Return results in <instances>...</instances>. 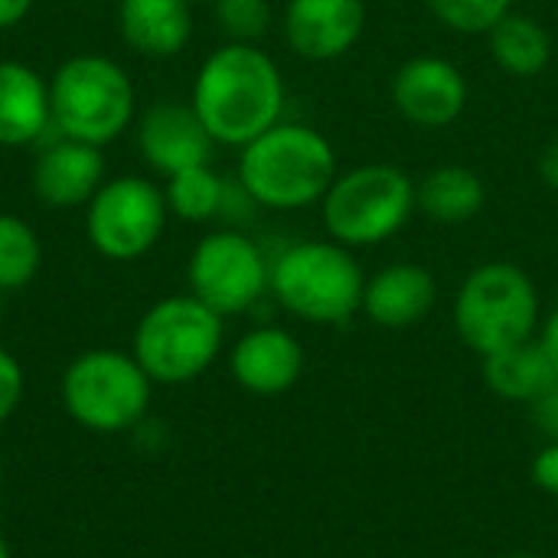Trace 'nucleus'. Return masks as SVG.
Listing matches in <instances>:
<instances>
[{
  "mask_svg": "<svg viewBox=\"0 0 558 558\" xmlns=\"http://www.w3.org/2000/svg\"><path fill=\"white\" fill-rule=\"evenodd\" d=\"M190 105L216 144L245 147L281 121L284 78L258 43H222L203 59Z\"/></svg>",
  "mask_w": 558,
  "mask_h": 558,
  "instance_id": "f257e3e1",
  "label": "nucleus"
},
{
  "mask_svg": "<svg viewBox=\"0 0 558 558\" xmlns=\"http://www.w3.org/2000/svg\"><path fill=\"white\" fill-rule=\"evenodd\" d=\"M337 150L324 131L301 121H278L239 147V183L255 206L291 213L320 206L337 177Z\"/></svg>",
  "mask_w": 558,
  "mask_h": 558,
  "instance_id": "f03ea898",
  "label": "nucleus"
},
{
  "mask_svg": "<svg viewBox=\"0 0 558 558\" xmlns=\"http://www.w3.org/2000/svg\"><path fill=\"white\" fill-rule=\"evenodd\" d=\"M366 275L353 248L333 239H304L271 258L268 291L304 324H347L360 314Z\"/></svg>",
  "mask_w": 558,
  "mask_h": 558,
  "instance_id": "7ed1b4c3",
  "label": "nucleus"
},
{
  "mask_svg": "<svg viewBox=\"0 0 558 558\" xmlns=\"http://www.w3.org/2000/svg\"><path fill=\"white\" fill-rule=\"evenodd\" d=\"M134 108V82L108 56L78 52L49 78V111L59 137L105 147L128 131Z\"/></svg>",
  "mask_w": 558,
  "mask_h": 558,
  "instance_id": "20e7f679",
  "label": "nucleus"
},
{
  "mask_svg": "<svg viewBox=\"0 0 558 558\" xmlns=\"http://www.w3.org/2000/svg\"><path fill=\"white\" fill-rule=\"evenodd\" d=\"M454 330L481 360L533 340L539 330L536 281L513 262L471 268L454 298Z\"/></svg>",
  "mask_w": 558,
  "mask_h": 558,
  "instance_id": "39448f33",
  "label": "nucleus"
},
{
  "mask_svg": "<svg viewBox=\"0 0 558 558\" xmlns=\"http://www.w3.org/2000/svg\"><path fill=\"white\" fill-rule=\"evenodd\" d=\"M415 213V180L396 163H360L337 173L320 199L327 239L347 248L389 242Z\"/></svg>",
  "mask_w": 558,
  "mask_h": 558,
  "instance_id": "423d86ee",
  "label": "nucleus"
},
{
  "mask_svg": "<svg viewBox=\"0 0 558 558\" xmlns=\"http://www.w3.org/2000/svg\"><path fill=\"white\" fill-rule=\"evenodd\" d=\"M222 350V317L193 294H173L144 311L134 330V360L157 386L199 379Z\"/></svg>",
  "mask_w": 558,
  "mask_h": 558,
  "instance_id": "0eeeda50",
  "label": "nucleus"
},
{
  "mask_svg": "<svg viewBox=\"0 0 558 558\" xmlns=\"http://www.w3.org/2000/svg\"><path fill=\"white\" fill-rule=\"evenodd\" d=\"M154 379L121 350H85L62 373V405L88 432L114 435L134 428L150 405Z\"/></svg>",
  "mask_w": 558,
  "mask_h": 558,
  "instance_id": "6e6552de",
  "label": "nucleus"
},
{
  "mask_svg": "<svg viewBox=\"0 0 558 558\" xmlns=\"http://www.w3.org/2000/svg\"><path fill=\"white\" fill-rule=\"evenodd\" d=\"M268 255L252 235L239 229H219L203 235L186 265L190 294L213 307L219 317L252 311L268 294Z\"/></svg>",
  "mask_w": 558,
  "mask_h": 558,
  "instance_id": "1a4fd4ad",
  "label": "nucleus"
},
{
  "mask_svg": "<svg viewBox=\"0 0 558 558\" xmlns=\"http://www.w3.org/2000/svg\"><path fill=\"white\" fill-rule=\"evenodd\" d=\"M167 199L147 177H114L85 206V235L101 258H144L163 235Z\"/></svg>",
  "mask_w": 558,
  "mask_h": 558,
  "instance_id": "9d476101",
  "label": "nucleus"
},
{
  "mask_svg": "<svg viewBox=\"0 0 558 558\" xmlns=\"http://www.w3.org/2000/svg\"><path fill=\"white\" fill-rule=\"evenodd\" d=\"M468 78L464 72L441 56H412L405 59L389 82L392 108L415 128L441 131L451 128L468 108Z\"/></svg>",
  "mask_w": 558,
  "mask_h": 558,
  "instance_id": "9b49d317",
  "label": "nucleus"
},
{
  "mask_svg": "<svg viewBox=\"0 0 558 558\" xmlns=\"http://www.w3.org/2000/svg\"><path fill=\"white\" fill-rule=\"evenodd\" d=\"M366 29L363 0H288L281 16L284 43L307 62L343 59Z\"/></svg>",
  "mask_w": 558,
  "mask_h": 558,
  "instance_id": "f8f14e48",
  "label": "nucleus"
},
{
  "mask_svg": "<svg viewBox=\"0 0 558 558\" xmlns=\"http://www.w3.org/2000/svg\"><path fill=\"white\" fill-rule=\"evenodd\" d=\"M137 147L147 167L163 177H173L186 167L209 163L216 141L209 137L190 101H157L141 118Z\"/></svg>",
  "mask_w": 558,
  "mask_h": 558,
  "instance_id": "ddd939ff",
  "label": "nucleus"
},
{
  "mask_svg": "<svg viewBox=\"0 0 558 558\" xmlns=\"http://www.w3.org/2000/svg\"><path fill=\"white\" fill-rule=\"evenodd\" d=\"M229 369L252 396H284L304 373V347L284 327H255L235 340Z\"/></svg>",
  "mask_w": 558,
  "mask_h": 558,
  "instance_id": "4468645a",
  "label": "nucleus"
},
{
  "mask_svg": "<svg viewBox=\"0 0 558 558\" xmlns=\"http://www.w3.org/2000/svg\"><path fill=\"white\" fill-rule=\"evenodd\" d=\"M438 304V281L418 262H392L366 278L363 304L369 324L383 330H409L422 324Z\"/></svg>",
  "mask_w": 558,
  "mask_h": 558,
  "instance_id": "2eb2a0df",
  "label": "nucleus"
},
{
  "mask_svg": "<svg viewBox=\"0 0 558 558\" xmlns=\"http://www.w3.org/2000/svg\"><path fill=\"white\" fill-rule=\"evenodd\" d=\"M105 183V157L101 147L59 137L49 144L33 163V193L39 203L52 209L88 206V199Z\"/></svg>",
  "mask_w": 558,
  "mask_h": 558,
  "instance_id": "dca6fc26",
  "label": "nucleus"
},
{
  "mask_svg": "<svg viewBox=\"0 0 558 558\" xmlns=\"http://www.w3.org/2000/svg\"><path fill=\"white\" fill-rule=\"evenodd\" d=\"M121 39L147 59H173L193 36L190 0H121L118 3Z\"/></svg>",
  "mask_w": 558,
  "mask_h": 558,
  "instance_id": "f3484780",
  "label": "nucleus"
},
{
  "mask_svg": "<svg viewBox=\"0 0 558 558\" xmlns=\"http://www.w3.org/2000/svg\"><path fill=\"white\" fill-rule=\"evenodd\" d=\"M52 128L49 82L16 62H0V147H23L39 141Z\"/></svg>",
  "mask_w": 558,
  "mask_h": 558,
  "instance_id": "a211bd4d",
  "label": "nucleus"
},
{
  "mask_svg": "<svg viewBox=\"0 0 558 558\" xmlns=\"http://www.w3.org/2000/svg\"><path fill=\"white\" fill-rule=\"evenodd\" d=\"M487 203L484 177L461 163L432 167L422 180H415V209L441 226H461L481 216Z\"/></svg>",
  "mask_w": 558,
  "mask_h": 558,
  "instance_id": "6ab92c4d",
  "label": "nucleus"
},
{
  "mask_svg": "<svg viewBox=\"0 0 558 558\" xmlns=\"http://www.w3.org/2000/svg\"><path fill=\"white\" fill-rule=\"evenodd\" d=\"M484 383L494 396L520 405H533L543 392L558 383V366L543 350V343L523 340L500 353L484 356Z\"/></svg>",
  "mask_w": 558,
  "mask_h": 558,
  "instance_id": "aec40b11",
  "label": "nucleus"
},
{
  "mask_svg": "<svg viewBox=\"0 0 558 558\" xmlns=\"http://www.w3.org/2000/svg\"><path fill=\"white\" fill-rule=\"evenodd\" d=\"M490 59L497 69L517 78H533L553 62V36L549 29L526 13H507L490 33H487Z\"/></svg>",
  "mask_w": 558,
  "mask_h": 558,
  "instance_id": "412c9836",
  "label": "nucleus"
},
{
  "mask_svg": "<svg viewBox=\"0 0 558 558\" xmlns=\"http://www.w3.org/2000/svg\"><path fill=\"white\" fill-rule=\"evenodd\" d=\"M226 186L229 180H222L209 163H199V167H186L167 177L163 199H167V209L180 216L183 222H206L222 213Z\"/></svg>",
  "mask_w": 558,
  "mask_h": 558,
  "instance_id": "4be33fe9",
  "label": "nucleus"
},
{
  "mask_svg": "<svg viewBox=\"0 0 558 558\" xmlns=\"http://www.w3.org/2000/svg\"><path fill=\"white\" fill-rule=\"evenodd\" d=\"M43 265L36 229L10 213H0V294L23 291Z\"/></svg>",
  "mask_w": 558,
  "mask_h": 558,
  "instance_id": "5701e85b",
  "label": "nucleus"
},
{
  "mask_svg": "<svg viewBox=\"0 0 558 558\" xmlns=\"http://www.w3.org/2000/svg\"><path fill=\"white\" fill-rule=\"evenodd\" d=\"M425 7L458 36H487L507 13H513V0H425Z\"/></svg>",
  "mask_w": 558,
  "mask_h": 558,
  "instance_id": "b1692460",
  "label": "nucleus"
},
{
  "mask_svg": "<svg viewBox=\"0 0 558 558\" xmlns=\"http://www.w3.org/2000/svg\"><path fill=\"white\" fill-rule=\"evenodd\" d=\"M213 10L229 43H258L271 26L268 0H213Z\"/></svg>",
  "mask_w": 558,
  "mask_h": 558,
  "instance_id": "393cba45",
  "label": "nucleus"
},
{
  "mask_svg": "<svg viewBox=\"0 0 558 558\" xmlns=\"http://www.w3.org/2000/svg\"><path fill=\"white\" fill-rule=\"evenodd\" d=\"M23 392H26V376H23V366L20 360L0 347V425L20 409L23 402Z\"/></svg>",
  "mask_w": 558,
  "mask_h": 558,
  "instance_id": "a878e982",
  "label": "nucleus"
},
{
  "mask_svg": "<svg viewBox=\"0 0 558 558\" xmlns=\"http://www.w3.org/2000/svg\"><path fill=\"white\" fill-rule=\"evenodd\" d=\"M533 484L546 494L558 497V441H546V448H539V454L533 458Z\"/></svg>",
  "mask_w": 558,
  "mask_h": 558,
  "instance_id": "bb28decb",
  "label": "nucleus"
},
{
  "mask_svg": "<svg viewBox=\"0 0 558 558\" xmlns=\"http://www.w3.org/2000/svg\"><path fill=\"white\" fill-rule=\"evenodd\" d=\"M530 415L549 441H558V383L530 405Z\"/></svg>",
  "mask_w": 558,
  "mask_h": 558,
  "instance_id": "cd10ccee",
  "label": "nucleus"
},
{
  "mask_svg": "<svg viewBox=\"0 0 558 558\" xmlns=\"http://www.w3.org/2000/svg\"><path fill=\"white\" fill-rule=\"evenodd\" d=\"M539 180L558 193V137L556 141H549L546 147H543V154H539Z\"/></svg>",
  "mask_w": 558,
  "mask_h": 558,
  "instance_id": "c85d7f7f",
  "label": "nucleus"
},
{
  "mask_svg": "<svg viewBox=\"0 0 558 558\" xmlns=\"http://www.w3.org/2000/svg\"><path fill=\"white\" fill-rule=\"evenodd\" d=\"M536 340L543 343V350L549 353V360L558 366V307H553V311L546 314V320L539 324Z\"/></svg>",
  "mask_w": 558,
  "mask_h": 558,
  "instance_id": "c756f323",
  "label": "nucleus"
},
{
  "mask_svg": "<svg viewBox=\"0 0 558 558\" xmlns=\"http://www.w3.org/2000/svg\"><path fill=\"white\" fill-rule=\"evenodd\" d=\"M33 0H0V29H10L26 20Z\"/></svg>",
  "mask_w": 558,
  "mask_h": 558,
  "instance_id": "7c9ffc66",
  "label": "nucleus"
},
{
  "mask_svg": "<svg viewBox=\"0 0 558 558\" xmlns=\"http://www.w3.org/2000/svg\"><path fill=\"white\" fill-rule=\"evenodd\" d=\"M0 558H10V549H7V543H3V536H0Z\"/></svg>",
  "mask_w": 558,
  "mask_h": 558,
  "instance_id": "2f4dec72",
  "label": "nucleus"
},
{
  "mask_svg": "<svg viewBox=\"0 0 558 558\" xmlns=\"http://www.w3.org/2000/svg\"><path fill=\"white\" fill-rule=\"evenodd\" d=\"M507 558H543V556H530V553H520V556H507Z\"/></svg>",
  "mask_w": 558,
  "mask_h": 558,
  "instance_id": "473e14b6",
  "label": "nucleus"
},
{
  "mask_svg": "<svg viewBox=\"0 0 558 558\" xmlns=\"http://www.w3.org/2000/svg\"><path fill=\"white\" fill-rule=\"evenodd\" d=\"M190 3H213V0H190Z\"/></svg>",
  "mask_w": 558,
  "mask_h": 558,
  "instance_id": "72a5a7b5",
  "label": "nucleus"
}]
</instances>
